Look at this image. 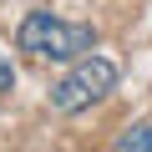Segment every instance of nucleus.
I'll list each match as a JSON object with an SVG mask.
<instances>
[{"label":"nucleus","mask_w":152,"mask_h":152,"mask_svg":"<svg viewBox=\"0 0 152 152\" xmlns=\"http://www.w3.org/2000/svg\"><path fill=\"white\" fill-rule=\"evenodd\" d=\"M15 46L36 61H81L86 51H96V31L81 20H61L51 10H31L15 31Z\"/></svg>","instance_id":"obj_1"},{"label":"nucleus","mask_w":152,"mask_h":152,"mask_svg":"<svg viewBox=\"0 0 152 152\" xmlns=\"http://www.w3.org/2000/svg\"><path fill=\"white\" fill-rule=\"evenodd\" d=\"M112 86H117V61H107V56L86 51L81 61H71V71L51 86V107H56V112H66V117H71V112H86V107H91V102H102Z\"/></svg>","instance_id":"obj_2"},{"label":"nucleus","mask_w":152,"mask_h":152,"mask_svg":"<svg viewBox=\"0 0 152 152\" xmlns=\"http://www.w3.org/2000/svg\"><path fill=\"white\" fill-rule=\"evenodd\" d=\"M117 152H152V122H137L117 137Z\"/></svg>","instance_id":"obj_3"},{"label":"nucleus","mask_w":152,"mask_h":152,"mask_svg":"<svg viewBox=\"0 0 152 152\" xmlns=\"http://www.w3.org/2000/svg\"><path fill=\"white\" fill-rule=\"evenodd\" d=\"M10 81H15V71H10V66H0V91H5Z\"/></svg>","instance_id":"obj_4"}]
</instances>
